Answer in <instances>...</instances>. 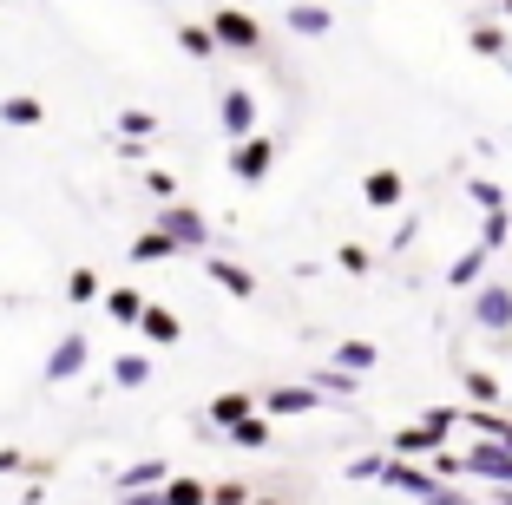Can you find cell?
<instances>
[{
	"label": "cell",
	"mask_w": 512,
	"mask_h": 505,
	"mask_svg": "<svg viewBox=\"0 0 512 505\" xmlns=\"http://www.w3.org/2000/svg\"><path fill=\"white\" fill-rule=\"evenodd\" d=\"M473 322L499 342H512V283H480L473 289Z\"/></svg>",
	"instance_id": "1"
},
{
	"label": "cell",
	"mask_w": 512,
	"mask_h": 505,
	"mask_svg": "<svg viewBox=\"0 0 512 505\" xmlns=\"http://www.w3.org/2000/svg\"><path fill=\"white\" fill-rule=\"evenodd\" d=\"M460 473H467V479H493V486H512V446H499V440L467 446V453H460Z\"/></svg>",
	"instance_id": "2"
},
{
	"label": "cell",
	"mask_w": 512,
	"mask_h": 505,
	"mask_svg": "<svg viewBox=\"0 0 512 505\" xmlns=\"http://www.w3.org/2000/svg\"><path fill=\"white\" fill-rule=\"evenodd\" d=\"M211 33H217V46H237V53H256V46H263V27H256L243 7H224V14H211Z\"/></svg>",
	"instance_id": "3"
},
{
	"label": "cell",
	"mask_w": 512,
	"mask_h": 505,
	"mask_svg": "<svg viewBox=\"0 0 512 505\" xmlns=\"http://www.w3.org/2000/svg\"><path fill=\"white\" fill-rule=\"evenodd\" d=\"M270 164H276V138H243L237 158H230V171H237L243 184H256L263 171H270Z\"/></svg>",
	"instance_id": "4"
},
{
	"label": "cell",
	"mask_w": 512,
	"mask_h": 505,
	"mask_svg": "<svg viewBox=\"0 0 512 505\" xmlns=\"http://www.w3.org/2000/svg\"><path fill=\"white\" fill-rule=\"evenodd\" d=\"M224 132L237 138V145H243V138H256V99H250L243 86L224 92Z\"/></svg>",
	"instance_id": "5"
},
{
	"label": "cell",
	"mask_w": 512,
	"mask_h": 505,
	"mask_svg": "<svg viewBox=\"0 0 512 505\" xmlns=\"http://www.w3.org/2000/svg\"><path fill=\"white\" fill-rule=\"evenodd\" d=\"M440 440H447V433L427 427V420H421V427H401V433H394V460H421V453H440Z\"/></svg>",
	"instance_id": "6"
},
{
	"label": "cell",
	"mask_w": 512,
	"mask_h": 505,
	"mask_svg": "<svg viewBox=\"0 0 512 505\" xmlns=\"http://www.w3.org/2000/svg\"><path fill=\"white\" fill-rule=\"evenodd\" d=\"M362 197L375 210H394L407 197V178H401V171H368V178H362Z\"/></svg>",
	"instance_id": "7"
},
{
	"label": "cell",
	"mask_w": 512,
	"mask_h": 505,
	"mask_svg": "<svg viewBox=\"0 0 512 505\" xmlns=\"http://www.w3.org/2000/svg\"><path fill=\"white\" fill-rule=\"evenodd\" d=\"M263 407L270 414H309V407H322V387H270Z\"/></svg>",
	"instance_id": "8"
},
{
	"label": "cell",
	"mask_w": 512,
	"mask_h": 505,
	"mask_svg": "<svg viewBox=\"0 0 512 505\" xmlns=\"http://www.w3.org/2000/svg\"><path fill=\"white\" fill-rule=\"evenodd\" d=\"M79 368H86V342L66 335V342L53 348V361H46V381H66V374H79Z\"/></svg>",
	"instance_id": "9"
},
{
	"label": "cell",
	"mask_w": 512,
	"mask_h": 505,
	"mask_svg": "<svg viewBox=\"0 0 512 505\" xmlns=\"http://www.w3.org/2000/svg\"><path fill=\"white\" fill-rule=\"evenodd\" d=\"M289 27L316 40V33H329V27H335V14H329V7H316V0H296V7H289Z\"/></svg>",
	"instance_id": "10"
},
{
	"label": "cell",
	"mask_w": 512,
	"mask_h": 505,
	"mask_svg": "<svg viewBox=\"0 0 512 505\" xmlns=\"http://www.w3.org/2000/svg\"><path fill=\"white\" fill-rule=\"evenodd\" d=\"M158 230H171V237H178V250H184V243H204V237H211L197 210H165V223H158Z\"/></svg>",
	"instance_id": "11"
},
{
	"label": "cell",
	"mask_w": 512,
	"mask_h": 505,
	"mask_svg": "<svg viewBox=\"0 0 512 505\" xmlns=\"http://www.w3.org/2000/svg\"><path fill=\"white\" fill-rule=\"evenodd\" d=\"M467 46H473V53H486V60H499V53H512V33L486 20V27H473V33H467Z\"/></svg>",
	"instance_id": "12"
},
{
	"label": "cell",
	"mask_w": 512,
	"mask_h": 505,
	"mask_svg": "<svg viewBox=\"0 0 512 505\" xmlns=\"http://www.w3.org/2000/svg\"><path fill=\"white\" fill-rule=\"evenodd\" d=\"M250 414H256L250 394H217V401H211V420H217V427H237V420H250Z\"/></svg>",
	"instance_id": "13"
},
{
	"label": "cell",
	"mask_w": 512,
	"mask_h": 505,
	"mask_svg": "<svg viewBox=\"0 0 512 505\" xmlns=\"http://www.w3.org/2000/svg\"><path fill=\"white\" fill-rule=\"evenodd\" d=\"M486 256H493V250H486V243H480V250H467V256H460V263L447 269V283H453V289H473V283H480V269H486Z\"/></svg>",
	"instance_id": "14"
},
{
	"label": "cell",
	"mask_w": 512,
	"mask_h": 505,
	"mask_svg": "<svg viewBox=\"0 0 512 505\" xmlns=\"http://www.w3.org/2000/svg\"><path fill=\"white\" fill-rule=\"evenodd\" d=\"M211 276L230 289V296H256V276H250V269H237V263H224V256L211 263Z\"/></svg>",
	"instance_id": "15"
},
{
	"label": "cell",
	"mask_w": 512,
	"mask_h": 505,
	"mask_svg": "<svg viewBox=\"0 0 512 505\" xmlns=\"http://www.w3.org/2000/svg\"><path fill=\"white\" fill-rule=\"evenodd\" d=\"M132 256H138V263H158V256H178V237H171V230H151V237H138V243H132Z\"/></svg>",
	"instance_id": "16"
},
{
	"label": "cell",
	"mask_w": 512,
	"mask_h": 505,
	"mask_svg": "<svg viewBox=\"0 0 512 505\" xmlns=\"http://www.w3.org/2000/svg\"><path fill=\"white\" fill-rule=\"evenodd\" d=\"M499 394H506V387H499L486 368H467V401H473V407H493Z\"/></svg>",
	"instance_id": "17"
},
{
	"label": "cell",
	"mask_w": 512,
	"mask_h": 505,
	"mask_svg": "<svg viewBox=\"0 0 512 505\" xmlns=\"http://www.w3.org/2000/svg\"><path fill=\"white\" fill-rule=\"evenodd\" d=\"M138 328H145V342H158V348L178 342V315H165V309H145V322H138Z\"/></svg>",
	"instance_id": "18"
},
{
	"label": "cell",
	"mask_w": 512,
	"mask_h": 505,
	"mask_svg": "<svg viewBox=\"0 0 512 505\" xmlns=\"http://www.w3.org/2000/svg\"><path fill=\"white\" fill-rule=\"evenodd\" d=\"M335 368H348V374L375 368V342H342V348H335Z\"/></svg>",
	"instance_id": "19"
},
{
	"label": "cell",
	"mask_w": 512,
	"mask_h": 505,
	"mask_svg": "<svg viewBox=\"0 0 512 505\" xmlns=\"http://www.w3.org/2000/svg\"><path fill=\"white\" fill-rule=\"evenodd\" d=\"M106 309L119 315V322H145V302H138V289H112V296H106Z\"/></svg>",
	"instance_id": "20"
},
{
	"label": "cell",
	"mask_w": 512,
	"mask_h": 505,
	"mask_svg": "<svg viewBox=\"0 0 512 505\" xmlns=\"http://www.w3.org/2000/svg\"><path fill=\"white\" fill-rule=\"evenodd\" d=\"M467 197L486 210V217H493V210H506V191H499V184H486V178H473V184H467Z\"/></svg>",
	"instance_id": "21"
},
{
	"label": "cell",
	"mask_w": 512,
	"mask_h": 505,
	"mask_svg": "<svg viewBox=\"0 0 512 505\" xmlns=\"http://www.w3.org/2000/svg\"><path fill=\"white\" fill-rule=\"evenodd\" d=\"M204 499H211V492L197 486V479H171L165 486V505H204Z\"/></svg>",
	"instance_id": "22"
},
{
	"label": "cell",
	"mask_w": 512,
	"mask_h": 505,
	"mask_svg": "<svg viewBox=\"0 0 512 505\" xmlns=\"http://www.w3.org/2000/svg\"><path fill=\"white\" fill-rule=\"evenodd\" d=\"M0 119H7V125H40V99H7V105H0Z\"/></svg>",
	"instance_id": "23"
},
{
	"label": "cell",
	"mask_w": 512,
	"mask_h": 505,
	"mask_svg": "<svg viewBox=\"0 0 512 505\" xmlns=\"http://www.w3.org/2000/svg\"><path fill=\"white\" fill-rule=\"evenodd\" d=\"M178 46L204 60V53H217V33H211V27H184V33H178Z\"/></svg>",
	"instance_id": "24"
},
{
	"label": "cell",
	"mask_w": 512,
	"mask_h": 505,
	"mask_svg": "<svg viewBox=\"0 0 512 505\" xmlns=\"http://www.w3.org/2000/svg\"><path fill=\"white\" fill-rule=\"evenodd\" d=\"M230 440H237V446H263V440H270V420H237V427H230Z\"/></svg>",
	"instance_id": "25"
},
{
	"label": "cell",
	"mask_w": 512,
	"mask_h": 505,
	"mask_svg": "<svg viewBox=\"0 0 512 505\" xmlns=\"http://www.w3.org/2000/svg\"><path fill=\"white\" fill-rule=\"evenodd\" d=\"M119 132L138 145V138H151V132H158V119H151V112H119Z\"/></svg>",
	"instance_id": "26"
},
{
	"label": "cell",
	"mask_w": 512,
	"mask_h": 505,
	"mask_svg": "<svg viewBox=\"0 0 512 505\" xmlns=\"http://www.w3.org/2000/svg\"><path fill=\"white\" fill-rule=\"evenodd\" d=\"M151 374V361L145 355H119V368H112V381H125V387H138Z\"/></svg>",
	"instance_id": "27"
},
{
	"label": "cell",
	"mask_w": 512,
	"mask_h": 505,
	"mask_svg": "<svg viewBox=\"0 0 512 505\" xmlns=\"http://www.w3.org/2000/svg\"><path fill=\"white\" fill-rule=\"evenodd\" d=\"M506 237H512V217H506V210H493V217H486V230H480V243H486V250H499Z\"/></svg>",
	"instance_id": "28"
},
{
	"label": "cell",
	"mask_w": 512,
	"mask_h": 505,
	"mask_svg": "<svg viewBox=\"0 0 512 505\" xmlns=\"http://www.w3.org/2000/svg\"><path fill=\"white\" fill-rule=\"evenodd\" d=\"M66 296H73V302H92V296H99V276H92V269H73V283H66Z\"/></svg>",
	"instance_id": "29"
},
{
	"label": "cell",
	"mask_w": 512,
	"mask_h": 505,
	"mask_svg": "<svg viewBox=\"0 0 512 505\" xmlns=\"http://www.w3.org/2000/svg\"><path fill=\"white\" fill-rule=\"evenodd\" d=\"M316 387H322V394H355V374H348V368H329Z\"/></svg>",
	"instance_id": "30"
},
{
	"label": "cell",
	"mask_w": 512,
	"mask_h": 505,
	"mask_svg": "<svg viewBox=\"0 0 512 505\" xmlns=\"http://www.w3.org/2000/svg\"><path fill=\"white\" fill-rule=\"evenodd\" d=\"M211 505H250V486H237V479H230V486L211 492Z\"/></svg>",
	"instance_id": "31"
},
{
	"label": "cell",
	"mask_w": 512,
	"mask_h": 505,
	"mask_svg": "<svg viewBox=\"0 0 512 505\" xmlns=\"http://www.w3.org/2000/svg\"><path fill=\"white\" fill-rule=\"evenodd\" d=\"M342 269H355V276L368 269V250H362V243H342Z\"/></svg>",
	"instance_id": "32"
},
{
	"label": "cell",
	"mask_w": 512,
	"mask_h": 505,
	"mask_svg": "<svg viewBox=\"0 0 512 505\" xmlns=\"http://www.w3.org/2000/svg\"><path fill=\"white\" fill-rule=\"evenodd\" d=\"M493 505H512V486H499V492H493Z\"/></svg>",
	"instance_id": "33"
},
{
	"label": "cell",
	"mask_w": 512,
	"mask_h": 505,
	"mask_svg": "<svg viewBox=\"0 0 512 505\" xmlns=\"http://www.w3.org/2000/svg\"><path fill=\"white\" fill-rule=\"evenodd\" d=\"M250 505H276V499H250Z\"/></svg>",
	"instance_id": "34"
},
{
	"label": "cell",
	"mask_w": 512,
	"mask_h": 505,
	"mask_svg": "<svg viewBox=\"0 0 512 505\" xmlns=\"http://www.w3.org/2000/svg\"><path fill=\"white\" fill-rule=\"evenodd\" d=\"M506 20H512V0H506Z\"/></svg>",
	"instance_id": "35"
},
{
	"label": "cell",
	"mask_w": 512,
	"mask_h": 505,
	"mask_svg": "<svg viewBox=\"0 0 512 505\" xmlns=\"http://www.w3.org/2000/svg\"><path fill=\"white\" fill-rule=\"evenodd\" d=\"M499 446H512V433H506V440H499Z\"/></svg>",
	"instance_id": "36"
},
{
	"label": "cell",
	"mask_w": 512,
	"mask_h": 505,
	"mask_svg": "<svg viewBox=\"0 0 512 505\" xmlns=\"http://www.w3.org/2000/svg\"><path fill=\"white\" fill-rule=\"evenodd\" d=\"M506 66H512V53H506Z\"/></svg>",
	"instance_id": "37"
}]
</instances>
